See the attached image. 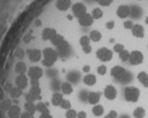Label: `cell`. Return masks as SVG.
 <instances>
[{
  "instance_id": "1",
  "label": "cell",
  "mask_w": 148,
  "mask_h": 118,
  "mask_svg": "<svg viewBox=\"0 0 148 118\" xmlns=\"http://www.w3.org/2000/svg\"><path fill=\"white\" fill-rule=\"evenodd\" d=\"M111 75L116 82L122 84H127L133 80L132 73L120 66H115L111 69Z\"/></svg>"
},
{
  "instance_id": "2",
  "label": "cell",
  "mask_w": 148,
  "mask_h": 118,
  "mask_svg": "<svg viewBox=\"0 0 148 118\" xmlns=\"http://www.w3.org/2000/svg\"><path fill=\"white\" fill-rule=\"evenodd\" d=\"M42 56H43L42 65L46 68H52L58 58L57 51L53 48H45L42 52Z\"/></svg>"
},
{
  "instance_id": "3",
  "label": "cell",
  "mask_w": 148,
  "mask_h": 118,
  "mask_svg": "<svg viewBox=\"0 0 148 118\" xmlns=\"http://www.w3.org/2000/svg\"><path fill=\"white\" fill-rule=\"evenodd\" d=\"M124 97L128 102H137L140 97V90L135 86H127L124 90Z\"/></svg>"
},
{
  "instance_id": "4",
  "label": "cell",
  "mask_w": 148,
  "mask_h": 118,
  "mask_svg": "<svg viewBox=\"0 0 148 118\" xmlns=\"http://www.w3.org/2000/svg\"><path fill=\"white\" fill-rule=\"evenodd\" d=\"M97 57L102 62H108L112 58V52L106 47H102L97 51Z\"/></svg>"
},
{
  "instance_id": "5",
  "label": "cell",
  "mask_w": 148,
  "mask_h": 118,
  "mask_svg": "<svg viewBox=\"0 0 148 118\" xmlns=\"http://www.w3.org/2000/svg\"><path fill=\"white\" fill-rule=\"evenodd\" d=\"M57 54H58V56L61 58H68L69 56H71L72 51L67 40H66L63 44H61L59 47H57Z\"/></svg>"
},
{
  "instance_id": "6",
  "label": "cell",
  "mask_w": 148,
  "mask_h": 118,
  "mask_svg": "<svg viewBox=\"0 0 148 118\" xmlns=\"http://www.w3.org/2000/svg\"><path fill=\"white\" fill-rule=\"evenodd\" d=\"M27 73H28V76L31 81H38L43 75V70L40 67L33 66L28 69Z\"/></svg>"
},
{
  "instance_id": "7",
  "label": "cell",
  "mask_w": 148,
  "mask_h": 118,
  "mask_svg": "<svg viewBox=\"0 0 148 118\" xmlns=\"http://www.w3.org/2000/svg\"><path fill=\"white\" fill-rule=\"evenodd\" d=\"M72 13L76 18H81L84 16V14H86V7H85L83 3H75L71 8Z\"/></svg>"
},
{
  "instance_id": "8",
  "label": "cell",
  "mask_w": 148,
  "mask_h": 118,
  "mask_svg": "<svg viewBox=\"0 0 148 118\" xmlns=\"http://www.w3.org/2000/svg\"><path fill=\"white\" fill-rule=\"evenodd\" d=\"M143 61V54L140 51H133L130 53V63L131 65L136 66L142 64Z\"/></svg>"
},
{
  "instance_id": "9",
  "label": "cell",
  "mask_w": 148,
  "mask_h": 118,
  "mask_svg": "<svg viewBox=\"0 0 148 118\" xmlns=\"http://www.w3.org/2000/svg\"><path fill=\"white\" fill-rule=\"evenodd\" d=\"M26 54L29 60L32 62H38L42 56V53L38 49H28L26 51Z\"/></svg>"
},
{
  "instance_id": "10",
  "label": "cell",
  "mask_w": 148,
  "mask_h": 118,
  "mask_svg": "<svg viewBox=\"0 0 148 118\" xmlns=\"http://www.w3.org/2000/svg\"><path fill=\"white\" fill-rule=\"evenodd\" d=\"M104 96L109 100H114L117 96V90L114 85H107L104 89Z\"/></svg>"
},
{
  "instance_id": "11",
  "label": "cell",
  "mask_w": 148,
  "mask_h": 118,
  "mask_svg": "<svg viewBox=\"0 0 148 118\" xmlns=\"http://www.w3.org/2000/svg\"><path fill=\"white\" fill-rule=\"evenodd\" d=\"M81 73L78 70H71L67 74V80L71 84H77L81 80Z\"/></svg>"
},
{
  "instance_id": "12",
  "label": "cell",
  "mask_w": 148,
  "mask_h": 118,
  "mask_svg": "<svg viewBox=\"0 0 148 118\" xmlns=\"http://www.w3.org/2000/svg\"><path fill=\"white\" fill-rule=\"evenodd\" d=\"M15 84H16V86L19 88L25 89L27 87V85H28V78H27L25 74L18 75L15 78Z\"/></svg>"
},
{
  "instance_id": "13",
  "label": "cell",
  "mask_w": 148,
  "mask_h": 118,
  "mask_svg": "<svg viewBox=\"0 0 148 118\" xmlns=\"http://www.w3.org/2000/svg\"><path fill=\"white\" fill-rule=\"evenodd\" d=\"M57 35V32L53 28L47 27L41 33V38L43 40H52V39Z\"/></svg>"
},
{
  "instance_id": "14",
  "label": "cell",
  "mask_w": 148,
  "mask_h": 118,
  "mask_svg": "<svg viewBox=\"0 0 148 118\" xmlns=\"http://www.w3.org/2000/svg\"><path fill=\"white\" fill-rule=\"evenodd\" d=\"M116 14L117 16L121 19H125L127 16H130V7L127 5H121L119 6V8L116 10Z\"/></svg>"
},
{
  "instance_id": "15",
  "label": "cell",
  "mask_w": 148,
  "mask_h": 118,
  "mask_svg": "<svg viewBox=\"0 0 148 118\" xmlns=\"http://www.w3.org/2000/svg\"><path fill=\"white\" fill-rule=\"evenodd\" d=\"M94 23V18L92 17L91 14H84V16H82L81 18H79V23L82 26H84V27H87V26H90L93 25Z\"/></svg>"
},
{
  "instance_id": "16",
  "label": "cell",
  "mask_w": 148,
  "mask_h": 118,
  "mask_svg": "<svg viewBox=\"0 0 148 118\" xmlns=\"http://www.w3.org/2000/svg\"><path fill=\"white\" fill-rule=\"evenodd\" d=\"M143 15V10L141 9V7H139L137 5H132L130 6V16L131 19L138 20L142 17Z\"/></svg>"
},
{
  "instance_id": "17",
  "label": "cell",
  "mask_w": 148,
  "mask_h": 118,
  "mask_svg": "<svg viewBox=\"0 0 148 118\" xmlns=\"http://www.w3.org/2000/svg\"><path fill=\"white\" fill-rule=\"evenodd\" d=\"M71 6V0H57L56 3V7L58 10L66 11Z\"/></svg>"
},
{
  "instance_id": "18",
  "label": "cell",
  "mask_w": 148,
  "mask_h": 118,
  "mask_svg": "<svg viewBox=\"0 0 148 118\" xmlns=\"http://www.w3.org/2000/svg\"><path fill=\"white\" fill-rule=\"evenodd\" d=\"M8 115L10 118H20L21 109L18 105H11V107L8 110Z\"/></svg>"
},
{
  "instance_id": "19",
  "label": "cell",
  "mask_w": 148,
  "mask_h": 118,
  "mask_svg": "<svg viewBox=\"0 0 148 118\" xmlns=\"http://www.w3.org/2000/svg\"><path fill=\"white\" fill-rule=\"evenodd\" d=\"M132 35L136 38H143L145 37V28L141 25H134V26L132 27Z\"/></svg>"
},
{
  "instance_id": "20",
  "label": "cell",
  "mask_w": 148,
  "mask_h": 118,
  "mask_svg": "<svg viewBox=\"0 0 148 118\" xmlns=\"http://www.w3.org/2000/svg\"><path fill=\"white\" fill-rule=\"evenodd\" d=\"M100 96L101 94L99 92H89L87 101L90 104L97 105V103H99V101L100 99Z\"/></svg>"
},
{
  "instance_id": "21",
  "label": "cell",
  "mask_w": 148,
  "mask_h": 118,
  "mask_svg": "<svg viewBox=\"0 0 148 118\" xmlns=\"http://www.w3.org/2000/svg\"><path fill=\"white\" fill-rule=\"evenodd\" d=\"M64 100V97H63V94H61L59 92H54L53 94V97H52V103L53 106H60L62 101Z\"/></svg>"
},
{
  "instance_id": "22",
  "label": "cell",
  "mask_w": 148,
  "mask_h": 118,
  "mask_svg": "<svg viewBox=\"0 0 148 118\" xmlns=\"http://www.w3.org/2000/svg\"><path fill=\"white\" fill-rule=\"evenodd\" d=\"M61 91L65 95H71V94L73 92V87H72V84L71 82H62L61 84Z\"/></svg>"
},
{
  "instance_id": "23",
  "label": "cell",
  "mask_w": 148,
  "mask_h": 118,
  "mask_svg": "<svg viewBox=\"0 0 148 118\" xmlns=\"http://www.w3.org/2000/svg\"><path fill=\"white\" fill-rule=\"evenodd\" d=\"M15 72H16L18 75H22V74H25L27 71V68L25 62L20 61L18 62L16 65H15Z\"/></svg>"
},
{
  "instance_id": "24",
  "label": "cell",
  "mask_w": 148,
  "mask_h": 118,
  "mask_svg": "<svg viewBox=\"0 0 148 118\" xmlns=\"http://www.w3.org/2000/svg\"><path fill=\"white\" fill-rule=\"evenodd\" d=\"M138 80L141 84L145 86V87L148 88V74L145 71H142L138 74Z\"/></svg>"
},
{
  "instance_id": "25",
  "label": "cell",
  "mask_w": 148,
  "mask_h": 118,
  "mask_svg": "<svg viewBox=\"0 0 148 118\" xmlns=\"http://www.w3.org/2000/svg\"><path fill=\"white\" fill-rule=\"evenodd\" d=\"M84 82L88 86H92L96 84L97 78L95 75H93V74H87V75H85L84 77Z\"/></svg>"
},
{
  "instance_id": "26",
  "label": "cell",
  "mask_w": 148,
  "mask_h": 118,
  "mask_svg": "<svg viewBox=\"0 0 148 118\" xmlns=\"http://www.w3.org/2000/svg\"><path fill=\"white\" fill-rule=\"evenodd\" d=\"M101 38H102V35L98 30H93L90 32L89 34V38H90V40L94 41V42H98L99 41Z\"/></svg>"
},
{
  "instance_id": "27",
  "label": "cell",
  "mask_w": 148,
  "mask_h": 118,
  "mask_svg": "<svg viewBox=\"0 0 148 118\" xmlns=\"http://www.w3.org/2000/svg\"><path fill=\"white\" fill-rule=\"evenodd\" d=\"M65 41H66V39L64 38V37L61 36V35H58V34L52 39V40H51V42L53 43V45L56 46V48L57 47H59L61 44H63Z\"/></svg>"
},
{
  "instance_id": "28",
  "label": "cell",
  "mask_w": 148,
  "mask_h": 118,
  "mask_svg": "<svg viewBox=\"0 0 148 118\" xmlns=\"http://www.w3.org/2000/svg\"><path fill=\"white\" fill-rule=\"evenodd\" d=\"M145 115H146L145 110L143 107H137L133 111V116L135 118H145Z\"/></svg>"
},
{
  "instance_id": "29",
  "label": "cell",
  "mask_w": 148,
  "mask_h": 118,
  "mask_svg": "<svg viewBox=\"0 0 148 118\" xmlns=\"http://www.w3.org/2000/svg\"><path fill=\"white\" fill-rule=\"evenodd\" d=\"M10 95L12 98H18L23 95V89L17 87V86H13V88L11 89L10 92Z\"/></svg>"
},
{
  "instance_id": "30",
  "label": "cell",
  "mask_w": 148,
  "mask_h": 118,
  "mask_svg": "<svg viewBox=\"0 0 148 118\" xmlns=\"http://www.w3.org/2000/svg\"><path fill=\"white\" fill-rule=\"evenodd\" d=\"M92 113L95 116H101L104 113V108L103 106L97 104L92 109Z\"/></svg>"
},
{
  "instance_id": "31",
  "label": "cell",
  "mask_w": 148,
  "mask_h": 118,
  "mask_svg": "<svg viewBox=\"0 0 148 118\" xmlns=\"http://www.w3.org/2000/svg\"><path fill=\"white\" fill-rule=\"evenodd\" d=\"M25 109L26 112H29L31 113H33V115H34V113L37 111L36 104H35L33 101H26L25 104Z\"/></svg>"
},
{
  "instance_id": "32",
  "label": "cell",
  "mask_w": 148,
  "mask_h": 118,
  "mask_svg": "<svg viewBox=\"0 0 148 118\" xmlns=\"http://www.w3.org/2000/svg\"><path fill=\"white\" fill-rule=\"evenodd\" d=\"M36 110L38 112H40V113L49 112L47 105H46V103H43V102H38V103L36 105Z\"/></svg>"
},
{
  "instance_id": "33",
  "label": "cell",
  "mask_w": 148,
  "mask_h": 118,
  "mask_svg": "<svg viewBox=\"0 0 148 118\" xmlns=\"http://www.w3.org/2000/svg\"><path fill=\"white\" fill-rule=\"evenodd\" d=\"M51 88H52L53 91L54 92H58V90L61 88V82L59 80H57V79H53L51 82Z\"/></svg>"
},
{
  "instance_id": "34",
  "label": "cell",
  "mask_w": 148,
  "mask_h": 118,
  "mask_svg": "<svg viewBox=\"0 0 148 118\" xmlns=\"http://www.w3.org/2000/svg\"><path fill=\"white\" fill-rule=\"evenodd\" d=\"M91 15L94 19H100L103 16V11L101 10L99 8H96V9H94L92 10Z\"/></svg>"
},
{
  "instance_id": "35",
  "label": "cell",
  "mask_w": 148,
  "mask_h": 118,
  "mask_svg": "<svg viewBox=\"0 0 148 118\" xmlns=\"http://www.w3.org/2000/svg\"><path fill=\"white\" fill-rule=\"evenodd\" d=\"M88 94H89V92H87L86 90H81L79 92V95H78V97H79V99L81 101L86 102L88 99Z\"/></svg>"
},
{
  "instance_id": "36",
  "label": "cell",
  "mask_w": 148,
  "mask_h": 118,
  "mask_svg": "<svg viewBox=\"0 0 148 118\" xmlns=\"http://www.w3.org/2000/svg\"><path fill=\"white\" fill-rule=\"evenodd\" d=\"M130 53H128L126 50H124L123 52L119 54V58L121 59V61L123 62L130 61Z\"/></svg>"
},
{
  "instance_id": "37",
  "label": "cell",
  "mask_w": 148,
  "mask_h": 118,
  "mask_svg": "<svg viewBox=\"0 0 148 118\" xmlns=\"http://www.w3.org/2000/svg\"><path fill=\"white\" fill-rule=\"evenodd\" d=\"M80 44L84 47V46H87V45H90V38L87 36H83L80 38Z\"/></svg>"
},
{
  "instance_id": "38",
  "label": "cell",
  "mask_w": 148,
  "mask_h": 118,
  "mask_svg": "<svg viewBox=\"0 0 148 118\" xmlns=\"http://www.w3.org/2000/svg\"><path fill=\"white\" fill-rule=\"evenodd\" d=\"M14 56H15V57H17L19 59H23L25 56V53L22 48H18V49H16V51H15Z\"/></svg>"
},
{
  "instance_id": "39",
  "label": "cell",
  "mask_w": 148,
  "mask_h": 118,
  "mask_svg": "<svg viewBox=\"0 0 148 118\" xmlns=\"http://www.w3.org/2000/svg\"><path fill=\"white\" fill-rule=\"evenodd\" d=\"M60 107L62 109H64V110H69L71 108V101L68 100V99H64L63 101H62V103L60 105Z\"/></svg>"
},
{
  "instance_id": "40",
  "label": "cell",
  "mask_w": 148,
  "mask_h": 118,
  "mask_svg": "<svg viewBox=\"0 0 148 118\" xmlns=\"http://www.w3.org/2000/svg\"><path fill=\"white\" fill-rule=\"evenodd\" d=\"M57 74H58V71L56 69H49L47 70V76H49L50 78H52V79H56V77L57 76Z\"/></svg>"
},
{
  "instance_id": "41",
  "label": "cell",
  "mask_w": 148,
  "mask_h": 118,
  "mask_svg": "<svg viewBox=\"0 0 148 118\" xmlns=\"http://www.w3.org/2000/svg\"><path fill=\"white\" fill-rule=\"evenodd\" d=\"M66 117H67V118H77V113L75 112V110L69 109L67 111Z\"/></svg>"
},
{
  "instance_id": "42",
  "label": "cell",
  "mask_w": 148,
  "mask_h": 118,
  "mask_svg": "<svg viewBox=\"0 0 148 118\" xmlns=\"http://www.w3.org/2000/svg\"><path fill=\"white\" fill-rule=\"evenodd\" d=\"M97 70H98V73L99 74V75L103 76L107 72V68L104 65H101V66H99L98 67V69H97Z\"/></svg>"
},
{
  "instance_id": "43",
  "label": "cell",
  "mask_w": 148,
  "mask_h": 118,
  "mask_svg": "<svg viewBox=\"0 0 148 118\" xmlns=\"http://www.w3.org/2000/svg\"><path fill=\"white\" fill-rule=\"evenodd\" d=\"M125 50V47L123 44H120V43H117V44H115L114 46V51L115 53H118L120 54L121 52H123V51Z\"/></svg>"
},
{
  "instance_id": "44",
  "label": "cell",
  "mask_w": 148,
  "mask_h": 118,
  "mask_svg": "<svg viewBox=\"0 0 148 118\" xmlns=\"http://www.w3.org/2000/svg\"><path fill=\"white\" fill-rule=\"evenodd\" d=\"M100 6H103V7H108L110 6L111 4L112 3V0H99L98 2Z\"/></svg>"
},
{
  "instance_id": "45",
  "label": "cell",
  "mask_w": 148,
  "mask_h": 118,
  "mask_svg": "<svg viewBox=\"0 0 148 118\" xmlns=\"http://www.w3.org/2000/svg\"><path fill=\"white\" fill-rule=\"evenodd\" d=\"M133 26H134V23L132 21H130V20H128V21H126L124 23V27L126 29H132Z\"/></svg>"
},
{
  "instance_id": "46",
  "label": "cell",
  "mask_w": 148,
  "mask_h": 118,
  "mask_svg": "<svg viewBox=\"0 0 148 118\" xmlns=\"http://www.w3.org/2000/svg\"><path fill=\"white\" fill-rule=\"evenodd\" d=\"M20 118H34V115L33 113H31L29 112H25V113H21V116Z\"/></svg>"
},
{
  "instance_id": "47",
  "label": "cell",
  "mask_w": 148,
  "mask_h": 118,
  "mask_svg": "<svg viewBox=\"0 0 148 118\" xmlns=\"http://www.w3.org/2000/svg\"><path fill=\"white\" fill-rule=\"evenodd\" d=\"M114 25H115V23H114V21H109V22L106 23V27L109 30H112L114 27Z\"/></svg>"
},
{
  "instance_id": "48",
  "label": "cell",
  "mask_w": 148,
  "mask_h": 118,
  "mask_svg": "<svg viewBox=\"0 0 148 118\" xmlns=\"http://www.w3.org/2000/svg\"><path fill=\"white\" fill-rule=\"evenodd\" d=\"M83 51L84 54H90L91 51H92V47L91 45H87V46H84L83 47Z\"/></svg>"
},
{
  "instance_id": "49",
  "label": "cell",
  "mask_w": 148,
  "mask_h": 118,
  "mask_svg": "<svg viewBox=\"0 0 148 118\" xmlns=\"http://www.w3.org/2000/svg\"><path fill=\"white\" fill-rule=\"evenodd\" d=\"M108 116L110 117V118H117L118 115H117V113H116L115 111H114V110H112V111L108 113Z\"/></svg>"
},
{
  "instance_id": "50",
  "label": "cell",
  "mask_w": 148,
  "mask_h": 118,
  "mask_svg": "<svg viewBox=\"0 0 148 118\" xmlns=\"http://www.w3.org/2000/svg\"><path fill=\"white\" fill-rule=\"evenodd\" d=\"M4 88H5V90H6L7 92L10 93L11 91V89L13 88V86H12V84H10V82H8V84H6L5 87H4Z\"/></svg>"
},
{
  "instance_id": "51",
  "label": "cell",
  "mask_w": 148,
  "mask_h": 118,
  "mask_svg": "<svg viewBox=\"0 0 148 118\" xmlns=\"http://www.w3.org/2000/svg\"><path fill=\"white\" fill-rule=\"evenodd\" d=\"M87 115H86V113L85 112H79L77 113V118H86Z\"/></svg>"
},
{
  "instance_id": "52",
  "label": "cell",
  "mask_w": 148,
  "mask_h": 118,
  "mask_svg": "<svg viewBox=\"0 0 148 118\" xmlns=\"http://www.w3.org/2000/svg\"><path fill=\"white\" fill-rule=\"evenodd\" d=\"M40 118H53V116L51 115V113H40Z\"/></svg>"
},
{
  "instance_id": "53",
  "label": "cell",
  "mask_w": 148,
  "mask_h": 118,
  "mask_svg": "<svg viewBox=\"0 0 148 118\" xmlns=\"http://www.w3.org/2000/svg\"><path fill=\"white\" fill-rule=\"evenodd\" d=\"M83 70H84V72H85V73H88L89 71H90V66H88V65H85V66H84Z\"/></svg>"
},
{
  "instance_id": "54",
  "label": "cell",
  "mask_w": 148,
  "mask_h": 118,
  "mask_svg": "<svg viewBox=\"0 0 148 118\" xmlns=\"http://www.w3.org/2000/svg\"><path fill=\"white\" fill-rule=\"evenodd\" d=\"M30 39H31V36H30V35H26V36L25 37V38H24V40L25 42H28V41H30Z\"/></svg>"
},
{
  "instance_id": "55",
  "label": "cell",
  "mask_w": 148,
  "mask_h": 118,
  "mask_svg": "<svg viewBox=\"0 0 148 118\" xmlns=\"http://www.w3.org/2000/svg\"><path fill=\"white\" fill-rule=\"evenodd\" d=\"M35 25L37 26H40L41 25V21L40 20H36V22H35Z\"/></svg>"
},
{
  "instance_id": "56",
  "label": "cell",
  "mask_w": 148,
  "mask_h": 118,
  "mask_svg": "<svg viewBox=\"0 0 148 118\" xmlns=\"http://www.w3.org/2000/svg\"><path fill=\"white\" fill-rule=\"evenodd\" d=\"M119 118H131L128 115H120Z\"/></svg>"
},
{
  "instance_id": "57",
  "label": "cell",
  "mask_w": 148,
  "mask_h": 118,
  "mask_svg": "<svg viewBox=\"0 0 148 118\" xmlns=\"http://www.w3.org/2000/svg\"><path fill=\"white\" fill-rule=\"evenodd\" d=\"M92 1H93V0H85V2H87V3H90Z\"/></svg>"
},
{
  "instance_id": "58",
  "label": "cell",
  "mask_w": 148,
  "mask_h": 118,
  "mask_svg": "<svg viewBox=\"0 0 148 118\" xmlns=\"http://www.w3.org/2000/svg\"><path fill=\"white\" fill-rule=\"evenodd\" d=\"M145 23H146L147 25H148V16H147V17L145 18Z\"/></svg>"
},
{
  "instance_id": "59",
  "label": "cell",
  "mask_w": 148,
  "mask_h": 118,
  "mask_svg": "<svg viewBox=\"0 0 148 118\" xmlns=\"http://www.w3.org/2000/svg\"><path fill=\"white\" fill-rule=\"evenodd\" d=\"M93 1H95V2H99V0H93Z\"/></svg>"
},
{
  "instance_id": "60",
  "label": "cell",
  "mask_w": 148,
  "mask_h": 118,
  "mask_svg": "<svg viewBox=\"0 0 148 118\" xmlns=\"http://www.w3.org/2000/svg\"><path fill=\"white\" fill-rule=\"evenodd\" d=\"M104 118H110V117H109V116H108V115H106V116H105V117H104Z\"/></svg>"
}]
</instances>
